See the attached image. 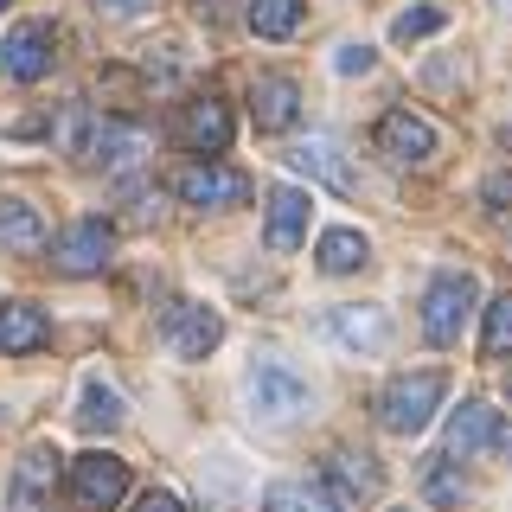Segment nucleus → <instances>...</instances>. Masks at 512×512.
Segmentation results:
<instances>
[{
  "label": "nucleus",
  "instance_id": "nucleus-22",
  "mask_svg": "<svg viewBox=\"0 0 512 512\" xmlns=\"http://www.w3.org/2000/svg\"><path fill=\"white\" fill-rule=\"evenodd\" d=\"M0 244L7 250H39L45 244V224L26 199H0Z\"/></svg>",
  "mask_w": 512,
  "mask_h": 512
},
{
  "label": "nucleus",
  "instance_id": "nucleus-12",
  "mask_svg": "<svg viewBox=\"0 0 512 512\" xmlns=\"http://www.w3.org/2000/svg\"><path fill=\"white\" fill-rule=\"evenodd\" d=\"M301 237H308V192H301V186H276V192H269V218H263V244L276 256H288Z\"/></svg>",
  "mask_w": 512,
  "mask_h": 512
},
{
  "label": "nucleus",
  "instance_id": "nucleus-23",
  "mask_svg": "<svg viewBox=\"0 0 512 512\" xmlns=\"http://www.w3.org/2000/svg\"><path fill=\"white\" fill-rule=\"evenodd\" d=\"M301 0H250V32L256 39H295Z\"/></svg>",
  "mask_w": 512,
  "mask_h": 512
},
{
  "label": "nucleus",
  "instance_id": "nucleus-8",
  "mask_svg": "<svg viewBox=\"0 0 512 512\" xmlns=\"http://www.w3.org/2000/svg\"><path fill=\"white\" fill-rule=\"evenodd\" d=\"M173 192H180L192 212H224V205H244L250 199V180L237 167H180Z\"/></svg>",
  "mask_w": 512,
  "mask_h": 512
},
{
  "label": "nucleus",
  "instance_id": "nucleus-7",
  "mask_svg": "<svg viewBox=\"0 0 512 512\" xmlns=\"http://www.w3.org/2000/svg\"><path fill=\"white\" fill-rule=\"evenodd\" d=\"M52 64H58V39H52L45 20L13 26L7 39H0V77H13V84H39Z\"/></svg>",
  "mask_w": 512,
  "mask_h": 512
},
{
  "label": "nucleus",
  "instance_id": "nucleus-21",
  "mask_svg": "<svg viewBox=\"0 0 512 512\" xmlns=\"http://www.w3.org/2000/svg\"><path fill=\"white\" fill-rule=\"evenodd\" d=\"M295 160L301 173H314V180H327L333 192H352V173H346V160H340V148L333 141H320V135H308V141H295Z\"/></svg>",
  "mask_w": 512,
  "mask_h": 512
},
{
  "label": "nucleus",
  "instance_id": "nucleus-4",
  "mask_svg": "<svg viewBox=\"0 0 512 512\" xmlns=\"http://www.w3.org/2000/svg\"><path fill=\"white\" fill-rule=\"evenodd\" d=\"M244 397H250V410L263 416V423H295V416H308V404H314L308 378H295L288 365H256Z\"/></svg>",
  "mask_w": 512,
  "mask_h": 512
},
{
  "label": "nucleus",
  "instance_id": "nucleus-2",
  "mask_svg": "<svg viewBox=\"0 0 512 512\" xmlns=\"http://www.w3.org/2000/svg\"><path fill=\"white\" fill-rule=\"evenodd\" d=\"M474 295H480V282L468 269H442V276L429 282V295H423V333L429 340L436 346L461 340V327H468V314H474Z\"/></svg>",
  "mask_w": 512,
  "mask_h": 512
},
{
  "label": "nucleus",
  "instance_id": "nucleus-31",
  "mask_svg": "<svg viewBox=\"0 0 512 512\" xmlns=\"http://www.w3.org/2000/svg\"><path fill=\"white\" fill-rule=\"evenodd\" d=\"M487 205H493V212L512 205V173H493V180H487Z\"/></svg>",
  "mask_w": 512,
  "mask_h": 512
},
{
  "label": "nucleus",
  "instance_id": "nucleus-20",
  "mask_svg": "<svg viewBox=\"0 0 512 512\" xmlns=\"http://www.w3.org/2000/svg\"><path fill=\"white\" fill-rule=\"evenodd\" d=\"M122 397L109 391L103 378H84V397H77V429L84 436H109V429H122Z\"/></svg>",
  "mask_w": 512,
  "mask_h": 512
},
{
  "label": "nucleus",
  "instance_id": "nucleus-32",
  "mask_svg": "<svg viewBox=\"0 0 512 512\" xmlns=\"http://www.w3.org/2000/svg\"><path fill=\"white\" fill-rule=\"evenodd\" d=\"M135 512H186L180 500H173V493H148V500H141Z\"/></svg>",
  "mask_w": 512,
  "mask_h": 512
},
{
  "label": "nucleus",
  "instance_id": "nucleus-33",
  "mask_svg": "<svg viewBox=\"0 0 512 512\" xmlns=\"http://www.w3.org/2000/svg\"><path fill=\"white\" fill-rule=\"evenodd\" d=\"M506 397H512V372H506Z\"/></svg>",
  "mask_w": 512,
  "mask_h": 512
},
{
  "label": "nucleus",
  "instance_id": "nucleus-17",
  "mask_svg": "<svg viewBox=\"0 0 512 512\" xmlns=\"http://www.w3.org/2000/svg\"><path fill=\"white\" fill-rule=\"evenodd\" d=\"M148 128H135V122H103V135H96V160H103V167H116V173H128V167H141V160H148Z\"/></svg>",
  "mask_w": 512,
  "mask_h": 512
},
{
  "label": "nucleus",
  "instance_id": "nucleus-28",
  "mask_svg": "<svg viewBox=\"0 0 512 512\" xmlns=\"http://www.w3.org/2000/svg\"><path fill=\"white\" fill-rule=\"evenodd\" d=\"M58 141L64 148H84V135H90V109H58Z\"/></svg>",
  "mask_w": 512,
  "mask_h": 512
},
{
  "label": "nucleus",
  "instance_id": "nucleus-19",
  "mask_svg": "<svg viewBox=\"0 0 512 512\" xmlns=\"http://www.w3.org/2000/svg\"><path fill=\"white\" fill-rule=\"evenodd\" d=\"M365 256H372V244H365L359 231H320V244H314V263H320V276H352V269H365Z\"/></svg>",
  "mask_w": 512,
  "mask_h": 512
},
{
  "label": "nucleus",
  "instance_id": "nucleus-30",
  "mask_svg": "<svg viewBox=\"0 0 512 512\" xmlns=\"http://www.w3.org/2000/svg\"><path fill=\"white\" fill-rule=\"evenodd\" d=\"M154 0H96V13H109V20H135V13H148Z\"/></svg>",
  "mask_w": 512,
  "mask_h": 512
},
{
  "label": "nucleus",
  "instance_id": "nucleus-14",
  "mask_svg": "<svg viewBox=\"0 0 512 512\" xmlns=\"http://www.w3.org/2000/svg\"><path fill=\"white\" fill-rule=\"evenodd\" d=\"M320 474L333 480V493H340V500H372V493L384 487L378 461H372V455H359V448H333V455L320 461Z\"/></svg>",
  "mask_w": 512,
  "mask_h": 512
},
{
  "label": "nucleus",
  "instance_id": "nucleus-5",
  "mask_svg": "<svg viewBox=\"0 0 512 512\" xmlns=\"http://www.w3.org/2000/svg\"><path fill=\"white\" fill-rule=\"evenodd\" d=\"M468 455L512 461V423H500L493 404H461L455 423H448V461H468Z\"/></svg>",
  "mask_w": 512,
  "mask_h": 512
},
{
  "label": "nucleus",
  "instance_id": "nucleus-35",
  "mask_svg": "<svg viewBox=\"0 0 512 512\" xmlns=\"http://www.w3.org/2000/svg\"><path fill=\"white\" fill-rule=\"evenodd\" d=\"M397 512H404V506H397Z\"/></svg>",
  "mask_w": 512,
  "mask_h": 512
},
{
  "label": "nucleus",
  "instance_id": "nucleus-15",
  "mask_svg": "<svg viewBox=\"0 0 512 512\" xmlns=\"http://www.w3.org/2000/svg\"><path fill=\"white\" fill-rule=\"evenodd\" d=\"M327 333L340 346H352V352H384V346H391V320H384L378 308H333Z\"/></svg>",
  "mask_w": 512,
  "mask_h": 512
},
{
  "label": "nucleus",
  "instance_id": "nucleus-18",
  "mask_svg": "<svg viewBox=\"0 0 512 512\" xmlns=\"http://www.w3.org/2000/svg\"><path fill=\"white\" fill-rule=\"evenodd\" d=\"M45 314L32 308V301H0V352H13V359H20V352H39L45 346Z\"/></svg>",
  "mask_w": 512,
  "mask_h": 512
},
{
  "label": "nucleus",
  "instance_id": "nucleus-16",
  "mask_svg": "<svg viewBox=\"0 0 512 512\" xmlns=\"http://www.w3.org/2000/svg\"><path fill=\"white\" fill-rule=\"evenodd\" d=\"M250 116H256V128H288L301 116V90L288 84V77H256V90H250Z\"/></svg>",
  "mask_w": 512,
  "mask_h": 512
},
{
  "label": "nucleus",
  "instance_id": "nucleus-24",
  "mask_svg": "<svg viewBox=\"0 0 512 512\" xmlns=\"http://www.w3.org/2000/svg\"><path fill=\"white\" fill-rule=\"evenodd\" d=\"M269 512H340V506L320 500V487H308V480H276L269 487Z\"/></svg>",
  "mask_w": 512,
  "mask_h": 512
},
{
  "label": "nucleus",
  "instance_id": "nucleus-3",
  "mask_svg": "<svg viewBox=\"0 0 512 512\" xmlns=\"http://www.w3.org/2000/svg\"><path fill=\"white\" fill-rule=\"evenodd\" d=\"M64 493H71V512H116V500L128 493V468L116 455H77Z\"/></svg>",
  "mask_w": 512,
  "mask_h": 512
},
{
  "label": "nucleus",
  "instance_id": "nucleus-29",
  "mask_svg": "<svg viewBox=\"0 0 512 512\" xmlns=\"http://www.w3.org/2000/svg\"><path fill=\"white\" fill-rule=\"evenodd\" d=\"M333 64H340L346 77H359V71H372L378 58H372V45H340V58H333Z\"/></svg>",
  "mask_w": 512,
  "mask_h": 512
},
{
  "label": "nucleus",
  "instance_id": "nucleus-13",
  "mask_svg": "<svg viewBox=\"0 0 512 512\" xmlns=\"http://www.w3.org/2000/svg\"><path fill=\"white\" fill-rule=\"evenodd\" d=\"M378 148L391 160H429L436 154V128L416 116V109H391V116L378 122Z\"/></svg>",
  "mask_w": 512,
  "mask_h": 512
},
{
  "label": "nucleus",
  "instance_id": "nucleus-11",
  "mask_svg": "<svg viewBox=\"0 0 512 512\" xmlns=\"http://www.w3.org/2000/svg\"><path fill=\"white\" fill-rule=\"evenodd\" d=\"M180 141L192 154H224L231 148V109H224V96H192L186 116H180Z\"/></svg>",
  "mask_w": 512,
  "mask_h": 512
},
{
  "label": "nucleus",
  "instance_id": "nucleus-27",
  "mask_svg": "<svg viewBox=\"0 0 512 512\" xmlns=\"http://www.w3.org/2000/svg\"><path fill=\"white\" fill-rule=\"evenodd\" d=\"M423 493L436 506H461V480H455V461L436 455V461H423Z\"/></svg>",
  "mask_w": 512,
  "mask_h": 512
},
{
  "label": "nucleus",
  "instance_id": "nucleus-6",
  "mask_svg": "<svg viewBox=\"0 0 512 512\" xmlns=\"http://www.w3.org/2000/svg\"><path fill=\"white\" fill-rule=\"evenodd\" d=\"M109 250H116V224L77 218V224H64V237L52 244V269L58 276H96V269L109 263Z\"/></svg>",
  "mask_w": 512,
  "mask_h": 512
},
{
  "label": "nucleus",
  "instance_id": "nucleus-34",
  "mask_svg": "<svg viewBox=\"0 0 512 512\" xmlns=\"http://www.w3.org/2000/svg\"><path fill=\"white\" fill-rule=\"evenodd\" d=\"M0 7H7V0H0Z\"/></svg>",
  "mask_w": 512,
  "mask_h": 512
},
{
  "label": "nucleus",
  "instance_id": "nucleus-25",
  "mask_svg": "<svg viewBox=\"0 0 512 512\" xmlns=\"http://www.w3.org/2000/svg\"><path fill=\"white\" fill-rule=\"evenodd\" d=\"M480 352H487V359H506L512 352V295H500L487 308V327H480Z\"/></svg>",
  "mask_w": 512,
  "mask_h": 512
},
{
  "label": "nucleus",
  "instance_id": "nucleus-1",
  "mask_svg": "<svg viewBox=\"0 0 512 512\" xmlns=\"http://www.w3.org/2000/svg\"><path fill=\"white\" fill-rule=\"evenodd\" d=\"M448 397V372H404L391 378L378 391V423L391 429V436H416V429H429V416H436V404Z\"/></svg>",
  "mask_w": 512,
  "mask_h": 512
},
{
  "label": "nucleus",
  "instance_id": "nucleus-10",
  "mask_svg": "<svg viewBox=\"0 0 512 512\" xmlns=\"http://www.w3.org/2000/svg\"><path fill=\"white\" fill-rule=\"evenodd\" d=\"M167 340L180 359H205L218 340H224V320L212 308H199V301H173L167 308Z\"/></svg>",
  "mask_w": 512,
  "mask_h": 512
},
{
  "label": "nucleus",
  "instance_id": "nucleus-26",
  "mask_svg": "<svg viewBox=\"0 0 512 512\" xmlns=\"http://www.w3.org/2000/svg\"><path fill=\"white\" fill-rule=\"evenodd\" d=\"M448 26V13L436 7V0H423V7H410V13H397V45H416V39H429V32H442Z\"/></svg>",
  "mask_w": 512,
  "mask_h": 512
},
{
  "label": "nucleus",
  "instance_id": "nucleus-9",
  "mask_svg": "<svg viewBox=\"0 0 512 512\" xmlns=\"http://www.w3.org/2000/svg\"><path fill=\"white\" fill-rule=\"evenodd\" d=\"M52 480H58V448L32 442V448H26V461L13 468L7 512H52Z\"/></svg>",
  "mask_w": 512,
  "mask_h": 512
}]
</instances>
